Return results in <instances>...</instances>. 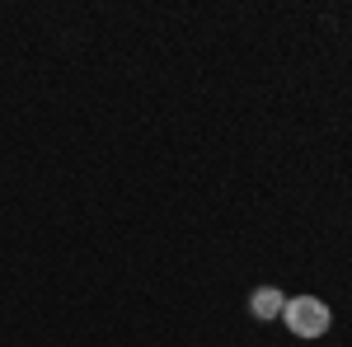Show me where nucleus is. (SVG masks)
<instances>
[{
	"label": "nucleus",
	"instance_id": "2",
	"mask_svg": "<svg viewBox=\"0 0 352 347\" xmlns=\"http://www.w3.org/2000/svg\"><path fill=\"white\" fill-rule=\"evenodd\" d=\"M282 305H287V295L277 291V287H258V291L249 295L254 320H277V315H282Z\"/></svg>",
	"mask_w": 352,
	"mask_h": 347
},
{
	"label": "nucleus",
	"instance_id": "1",
	"mask_svg": "<svg viewBox=\"0 0 352 347\" xmlns=\"http://www.w3.org/2000/svg\"><path fill=\"white\" fill-rule=\"evenodd\" d=\"M282 320H287V328H292L296 338H324L329 324H333V315H329L324 300H315V295H296V300L282 305Z\"/></svg>",
	"mask_w": 352,
	"mask_h": 347
}]
</instances>
